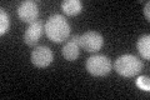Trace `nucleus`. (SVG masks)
<instances>
[{"instance_id":"obj_13","label":"nucleus","mask_w":150,"mask_h":100,"mask_svg":"<svg viewBox=\"0 0 150 100\" xmlns=\"http://www.w3.org/2000/svg\"><path fill=\"white\" fill-rule=\"evenodd\" d=\"M144 15L148 20H150V3L149 1L145 4V6H144Z\"/></svg>"},{"instance_id":"obj_4","label":"nucleus","mask_w":150,"mask_h":100,"mask_svg":"<svg viewBox=\"0 0 150 100\" xmlns=\"http://www.w3.org/2000/svg\"><path fill=\"white\" fill-rule=\"evenodd\" d=\"M79 40H80V48L89 53H95V51L100 50L104 45V38L96 31L84 33L83 35H80Z\"/></svg>"},{"instance_id":"obj_1","label":"nucleus","mask_w":150,"mask_h":100,"mask_svg":"<svg viewBox=\"0 0 150 100\" xmlns=\"http://www.w3.org/2000/svg\"><path fill=\"white\" fill-rule=\"evenodd\" d=\"M44 30L48 39L56 44L65 41L70 36V25L67 19L60 14H54L49 16L44 25Z\"/></svg>"},{"instance_id":"obj_5","label":"nucleus","mask_w":150,"mask_h":100,"mask_svg":"<svg viewBox=\"0 0 150 100\" xmlns=\"http://www.w3.org/2000/svg\"><path fill=\"white\" fill-rule=\"evenodd\" d=\"M54 60V54L50 48L45 45L36 46L31 53V63L36 68H46Z\"/></svg>"},{"instance_id":"obj_6","label":"nucleus","mask_w":150,"mask_h":100,"mask_svg":"<svg viewBox=\"0 0 150 100\" xmlns=\"http://www.w3.org/2000/svg\"><path fill=\"white\" fill-rule=\"evenodd\" d=\"M38 15H39V9H38L36 3L33 0H25L18 6V16L24 23L31 24L36 21Z\"/></svg>"},{"instance_id":"obj_9","label":"nucleus","mask_w":150,"mask_h":100,"mask_svg":"<svg viewBox=\"0 0 150 100\" xmlns=\"http://www.w3.org/2000/svg\"><path fill=\"white\" fill-rule=\"evenodd\" d=\"M62 9L68 16H75L83 10V3L80 0H65L62 3Z\"/></svg>"},{"instance_id":"obj_10","label":"nucleus","mask_w":150,"mask_h":100,"mask_svg":"<svg viewBox=\"0 0 150 100\" xmlns=\"http://www.w3.org/2000/svg\"><path fill=\"white\" fill-rule=\"evenodd\" d=\"M137 49L142 58L149 60L150 59V35L144 34L138 39L137 43Z\"/></svg>"},{"instance_id":"obj_12","label":"nucleus","mask_w":150,"mask_h":100,"mask_svg":"<svg viewBox=\"0 0 150 100\" xmlns=\"http://www.w3.org/2000/svg\"><path fill=\"white\" fill-rule=\"evenodd\" d=\"M135 84L139 89L144 90V91H150V80L148 77H144V75H140L135 80Z\"/></svg>"},{"instance_id":"obj_2","label":"nucleus","mask_w":150,"mask_h":100,"mask_svg":"<svg viewBox=\"0 0 150 100\" xmlns=\"http://www.w3.org/2000/svg\"><path fill=\"white\" fill-rule=\"evenodd\" d=\"M143 68V61L133 54H124L115 60L116 73L125 78H133L135 75H139Z\"/></svg>"},{"instance_id":"obj_3","label":"nucleus","mask_w":150,"mask_h":100,"mask_svg":"<svg viewBox=\"0 0 150 100\" xmlns=\"http://www.w3.org/2000/svg\"><path fill=\"white\" fill-rule=\"evenodd\" d=\"M86 70L94 77H105L111 71L112 65L108 56L103 54H96L90 56L86 60Z\"/></svg>"},{"instance_id":"obj_7","label":"nucleus","mask_w":150,"mask_h":100,"mask_svg":"<svg viewBox=\"0 0 150 100\" xmlns=\"http://www.w3.org/2000/svg\"><path fill=\"white\" fill-rule=\"evenodd\" d=\"M44 24L43 21L40 20H36L34 23H31L29 26H28V29L25 30L24 33V36H23V39H24V43L26 45L29 46H34L39 39L41 38L44 33Z\"/></svg>"},{"instance_id":"obj_11","label":"nucleus","mask_w":150,"mask_h":100,"mask_svg":"<svg viewBox=\"0 0 150 100\" xmlns=\"http://www.w3.org/2000/svg\"><path fill=\"white\" fill-rule=\"evenodd\" d=\"M9 30V15L4 9H0V34L4 35Z\"/></svg>"},{"instance_id":"obj_8","label":"nucleus","mask_w":150,"mask_h":100,"mask_svg":"<svg viewBox=\"0 0 150 100\" xmlns=\"http://www.w3.org/2000/svg\"><path fill=\"white\" fill-rule=\"evenodd\" d=\"M79 38H80V35H73L63 46V56L65 58V60L74 61L78 59L79 53H80V40H79Z\"/></svg>"}]
</instances>
